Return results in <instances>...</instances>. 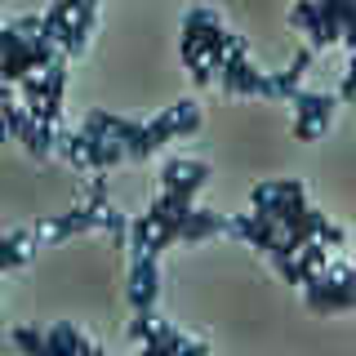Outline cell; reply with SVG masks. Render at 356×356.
<instances>
[{"label": "cell", "mask_w": 356, "mask_h": 356, "mask_svg": "<svg viewBox=\"0 0 356 356\" xmlns=\"http://www.w3.org/2000/svg\"><path fill=\"white\" fill-rule=\"evenodd\" d=\"M209 27H222L214 9H187V18H183V31H196V36H200V31H209Z\"/></svg>", "instance_id": "2e32d148"}, {"label": "cell", "mask_w": 356, "mask_h": 356, "mask_svg": "<svg viewBox=\"0 0 356 356\" xmlns=\"http://www.w3.org/2000/svg\"><path fill=\"white\" fill-rule=\"evenodd\" d=\"M285 200H303V183H298V178H272V183H259L250 192V205L254 209L285 205Z\"/></svg>", "instance_id": "52a82bcc"}, {"label": "cell", "mask_w": 356, "mask_h": 356, "mask_svg": "<svg viewBox=\"0 0 356 356\" xmlns=\"http://www.w3.org/2000/svg\"><path fill=\"white\" fill-rule=\"evenodd\" d=\"M232 236H241V241H250L254 250H267V254H272L276 245L285 241V232L276 227V222H267L259 209H254V214H236V218H232Z\"/></svg>", "instance_id": "277c9868"}, {"label": "cell", "mask_w": 356, "mask_h": 356, "mask_svg": "<svg viewBox=\"0 0 356 356\" xmlns=\"http://www.w3.org/2000/svg\"><path fill=\"white\" fill-rule=\"evenodd\" d=\"M156 294H161L156 259H134V272H129V303H134V312H152Z\"/></svg>", "instance_id": "5b68a950"}, {"label": "cell", "mask_w": 356, "mask_h": 356, "mask_svg": "<svg viewBox=\"0 0 356 356\" xmlns=\"http://www.w3.org/2000/svg\"><path fill=\"white\" fill-rule=\"evenodd\" d=\"M156 330H161V321H156L152 312H134V321H129V339L134 343H143V348L156 343Z\"/></svg>", "instance_id": "7c38bea8"}, {"label": "cell", "mask_w": 356, "mask_h": 356, "mask_svg": "<svg viewBox=\"0 0 356 356\" xmlns=\"http://www.w3.org/2000/svg\"><path fill=\"white\" fill-rule=\"evenodd\" d=\"M63 85H67V63L44 72V107H63Z\"/></svg>", "instance_id": "4fadbf2b"}, {"label": "cell", "mask_w": 356, "mask_h": 356, "mask_svg": "<svg viewBox=\"0 0 356 356\" xmlns=\"http://www.w3.org/2000/svg\"><path fill=\"white\" fill-rule=\"evenodd\" d=\"M138 356H152V352H147V348H143V352H138Z\"/></svg>", "instance_id": "603a6c76"}, {"label": "cell", "mask_w": 356, "mask_h": 356, "mask_svg": "<svg viewBox=\"0 0 356 356\" xmlns=\"http://www.w3.org/2000/svg\"><path fill=\"white\" fill-rule=\"evenodd\" d=\"M334 107H339L334 94H298L294 98V138H321Z\"/></svg>", "instance_id": "6da1fadb"}, {"label": "cell", "mask_w": 356, "mask_h": 356, "mask_svg": "<svg viewBox=\"0 0 356 356\" xmlns=\"http://www.w3.org/2000/svg\"><path fill=\"white\" fill-rule=\"evenodd\" d=\"M316 241H325L330 250H334V245H343V227H339V222H325V232H321Z\"/></svg>", "instance_id": "44dd1931"}, {"label": "cell", "mask_w": 356, "mask_h": 356, "mask_svg": "<svg viewBox=\"0 0 356 356\" xmlns=\"http://www.w3.org/2000/svg\"><path fill=\"white\" fill-rule=\"evenodd\" d=\"M339 98L343 103H356V58L348 63V76H343V85H339Z\"/></svg>", "instance_id": "ac0fdd59"}, {"label": "cell", "mask_w": 356, "mask_h": 356, "mask_svg": "<svg viewBox=\"0 0 356 356\" xmlns=\"http://www.w3.org/2000/svg\"><path fill=\"white\" fill-rule=\"evenodd\" d=\"M294 27H303L307 31V40H312V49H325V44L334 40H343V27L339 22H330V18H321V5L316 0H303V5H294Z\"/></svg>", "instance_id": "3957f363"}, {"label": "cell", "mask_w": 356, "mask_h": 356, "mask_svg": "<svg viewBox=\"0 0 356 356\" xmlns=\"http://www.w3.org/2000/svg\"><path fill=\"white\" fill-rule=\"evenodd\" d=\"M22 147H27L31 156H49V152H58V129H54V125H36V120H31V129L22 134Z\"/></svg>", "instance_id": "9c48e42d"}, {"label": "cell", "mask_w": 356, "mask_h": 356, "mask_svg": "<svg viewBox=\"0 0 356 356\" xmlns=\"http://www.w3.org/2000/svg\"><path fill=\"white\" fill-rule=\"evenodd\" d=\"M205 178H209V165H205V161H187V156H170V161L161 165V187H165V192H174V187H187V183L205 187Z\"/></svg>", "instance_id": "8992f818"}, {"label": "cell", "mask_w": 356, "mask_h": 356, "mask_svg": "<svg viewBox=\"0 0 356 356\" xmlns=\"http://www.w3.org/2000/svg\"><path fill=\"white\" fill-rule=\"evenodd\" d=\"M147 134L156 138V147H161V143H174V138H178V134H174V116H170V107H165L161 116H152V120H147Z\"/></svg>", "instance_id": "e0dca14e"}, {"label": "cell", "mask_w": 356, "mask_h": 356, "mask_svg": "<svg viewBox=\"0 0 356 356\" xmlns=\"http://www.w3.org/2000/svg\"><path fill=\"white\" fill-rule=\"evenodd\" d=\"M85 36H89V27H85V22H67V27L58 31V49H63V58H72V54H81L85 49Z\"/></svg>", "instance_id": "8fae6325"}, {"label": "cell", "mask_w": 356, "mask_h": 356, "mask_svg": "<svg viewBox=\"0 0 356 356\" xmlns=\"http://www.w3.org/2000/svg\"><path fill=\"white\" fill-rule=\"evenodd\" d=\"M89 134V129H85ZM116 161H125V143L116 138H103V134H89V156H85V170L94 174H107Z\"/></svg>", "instance_id": "ba28073f"}, {"label": "cell", "mask_w": 356, "mask_h": 356, "mask_svg": "<svg viewBox=\"0 0 356 356\" xmlns=\"http://www.w3.org/2000/svg\"><path fill=\"white\" fill-rule=\"evenodd\" d=\"M170 116H174V134H196L200 129V107L196 103H178V107H170Z\"/></svg>", "instance_id": "9a60e30c"}, {"label": "cell", "mask_w": 356, "mask_h": 356, "mask_svg": "<svg viewBox=\"0 0 356 356\" xmlns=\"http://www.w3.org/2000/svg\"><path fill=\"white\" fill-rule=\"evenodd\" d=\"M214 76H218V72H214V67L205 63V67H196V72H192V81H196V85H209V81H214Z\"/></svg>", "instance_id": "7402d4cb"}, {"label": "cell", "mask_w": 356, "mask_h": 356, "mask_svg": "<svg viewBox=\"0 0 356 356\" xmlns=\"http://www.w3.org/2000/svg\"><path fill=\"white\" fill-rule=\"evenodd\" d=\"M303 289H307V307L312 312H348V307H356V294L330 272H312Z\"/></svg>", "instance_id": "7a4b0ae2"}, {"label": "cell", "mask_w": 356, "mask_h": 356, "mask_svg": "<svg viewBox=\"0 0 356 356\" xmlns=\"http://www.w3.org/2000/svg\"><path fill=\"white\" fill-rule=\"evenodd\" d=\"M307 67H312V49H298L294 58H289V76H303Z\"/></svg>", "instance_id": "ffe728a7"}, {"label": "cell", "mask_w": 356, "mask_h": 356, "mask_svg": "<svg viewBox=\"0 0 356 356\" xmlns=\"http://www.w3.org/2000/svg\"><path fill=\"white\" fill-rule=\"evenodd\" d=\"M298 263H303L307 272H325L330 267V245L325 241H307L303 250H298Z\"/></svg>", "instance_id": "5bb4252c"}, {"label": "cell", "mask_w": 356, "mask_h": 356, "mask_svg": "<svg viewBox=\"0 0 356 356\" xmlns=\"http://www.w3.org/2000/svg\"><path fill=\"white\" fill-rule=\"evenodd\" d=\"M0 259H5L9 272H18L22 263H27V250H14V245H0Z\"/></svg>", "instance_id": "d6986e66"}, {"label": "cell", "mask_w": 356, "mask_h": 356, "mask_svg": "<svg viewBox=\"0 0 356 356\" xmlns=\"http://www.w3.org/2000/svg\"><path fill=\"white\" fill-rule=\"evenodd\" d=\"M14 348H18L22 356H54L49 334H36V330H27V325H18V330H14Z\"/></svg>", "instance_id": "30bf717a"}]
</instances>
